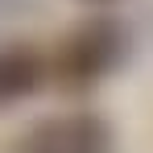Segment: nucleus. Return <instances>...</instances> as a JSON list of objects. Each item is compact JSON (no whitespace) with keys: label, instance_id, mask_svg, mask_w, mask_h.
<instances>
[{"label":"nucleus","instance_id":"1","mask_svg":"<svg viewBox=\"0 0 153 153\" xmlns=\"http://www.w3.org/2000/svg\"><path fill=\"white\" fill-rule=\"evenodd\" d=\"M17 153H112V137L95 116H58L33 124Z\"/></svg>","mask_w":153,"mask_h":153},{"label":"nucleus","instance_id":"2","mask_svg":"<svg viewBox=\"0 0 153 153\" xmlns=\"http://www.w3.org/2000/svg\"><path fill=\"white\" fill-rule=\"evenodd\" d=\"M112 58H116V29H108L103 21H91V29H83L66 42L62 66L75 79H95L112 66Z\"/></svg>","mask_w":153,"mask_h":153},{"label":"nucleus","instance_id":"3","mask_svg":"<svg viewBox=\"0 0 153 153\" xmlns=\"http://www.w3.org/2000/svg\"><path fill=\"white\" fill-rule=\"evenodd\" d=\"M42 79V58L33 50H0V100H21Z\"/></svg>","mask_w":153,"mask_h":153}]
</instances>
